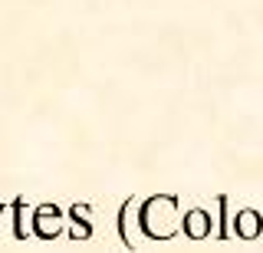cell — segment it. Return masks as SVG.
Instances as JSON below:
<instances>
[{"instance_id":"obj_7","label":"cell","mask_w":263,"mask_h":253,"mask_svg":"<svg viewBox=\"0 0 263 253\" xmlns=\"http://www.w3.org/2000/svg\"><path fill=\"white\" fill-rule=\"evenodd\" d=\"M128 210H132V201L122 204V214H119V233L125 240V247H132V233H128Z\"/></svg>"},{"instance_id":"obj_8","label":"cell","mask_w":263,"mask_h":253,"mask_svg":"<svg viewBox=\"0 0 263 253\" xmlns=\"http://www.w3.org/2000/svg\"><path fill=\"white\" fill-rule=\"evenodd\" d=\"M0 214H4V207H0Z\"/></svg>"},{"instance_id":"obj_6","label":"cell","mask_w":263,"mask_h":253,"mask_svg":"<svg viewBox=\"0 0 263 253\" xmlns=\"http://www.w3.org/2000/svg\"><path fill=\"white\" fill-rule=\"evenodd\" d=\"M13 210H16V237L20 240H27V207H23V201H13Z\"/></svg>"},{"instance_id":"obj_3","label":"cell","mask_w":263,"mask_h":253,"mask_svg":"<svg viewBox=\"0 0 263 253\" xmlns=\"http://www.w3.org/2000/svg\"><path fill=\"white\" fill-rule=\"evenodd\" d=\"M181 230H184V237H191V240H204V237H211V230H214V220L204 207H194L181 217Z\"/></svg>"},{"instance_id":"obj_5","label":"cell","mask_w":263,"mask_h":253,"mask_svg":"<svg viewBox=\"0 0 263 253\" xmlns=\"http://www.w3.org/2000/svg\"><path fill=\"white\" fill-rule=\"evenodd\" d=\"M69 217H72V224H76L72 237H76V240H89V237H92V217H89V204H72V207H69Z\"/></svg>"},{"instance_id":"obj_4","label":"cell","mask_w":263,"mask_h":253,"mask_svg":"<svg viewBox=\"0 0 263 253\" xmlns=\"http://www.w3.org/2000/svg\"><path fill=\"white\" fill-rule=\"evenodd\" d=\"M234 233L240 237V240H257V237H263V214L243 207L240 214L234 217Z\"/></svg>"},{"instance_id":"obj_2","label":"cell","mask_w":263,"mask_h":253,"mask_svg":"<svg viewBox=\"0 0 263 253\" xmlns=\"http://www.w3.org/2000/svg\"><path fill=\"white\" fill-rule=\"evenodd\" d=\"M30 230L36 237H43V240L60 237V230H63V210L56 207V204H40V207L33 210V217H30Z\"/></svg>"},{"instance_id":"obj_1","label":"cell","mask_w":263,"mask_h":253,"mask_svg":"<svg viewBox=\"0 0 263 253\" xmlns=\"http://www.w3.org/2000/svg\"><path fill=\"white\" fill-rule=\"evenodd\" d=\"M142 230L152 240H171L181 230V217H178V198L175 194H158V198H148L142 204Z\"/></svg>"}]
</instances>
